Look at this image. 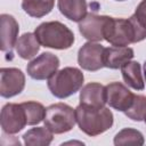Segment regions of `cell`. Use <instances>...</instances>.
<instances>
[{"label":"cell","mask_w":146,"mask_h":146,"mask_svg":"<svg viewBox=\"0 0 146 146\" xmlns=\"http://www.w3.org/2000/svg\"><path fill=\"white\" fill-rule=\"evenodd\" d=\"M76 123L81 131L88 136H98L113 124V113L107 107H89L80 104L75 108Z\"/></svg>","instance_id":"6da1fadb"},{"label":"cell","mask_w":146,"mask_h":146,"mask_svg":"<svg viewBox=\"0 0 146 146\" xmlns=\"http://www.w3.org/2000/svg\"><path fill=\"white\" fill-rule=\"evenodd\" d=\"M39 43L46 48L52 49H68L74 42L73 32L60 22H44L40 24L35 31Z\"/></svg>","instance_id":"7a4b0ae2"},{"label":"cell","mask_w":146,"mask_h":146,"mask_svg":"<svg viewBox=\"0 0 146 146\" xmlns=\"http://www.w3.org/2000/svg\"><path fill=\"white\" fill-rule=\"evenodd\" d=\"M84 81L83 73L75 67H64L48 80L50 92L57 98H66L80 90Z\"/></svg>","instance_id":"3957f363"},{"label":"cell","mask_w":146,"mask_h":146,"mask_svg":"<svg viewBox=\"0 0 146 146\" xmlns=\"http://www.w3.org/2000/svg\"><path fill=\"white\" fill-rule=\"evenodd\" d=\"M44 127H47L52 133H64L70 131L75 122V110L64 103H57L46 108V115L43 119Z\"/></svg>","instance_id":"277c9868"},{"label":"cell","mask_w":146,"mask_h":146,"mask_svg":"<svg viewBox=\"0 0 146 146\" xmlns=\"http://www.w3.org/2000/svg\"><path fill=\"white\" fill-rule=\"evenodd\" d=\"M104 40L115 47H127L135 42V29L129 19L110 17L104 30Z\"/></svg>","instance_id":"5b68a950"},{"label":"cell","mask_w":146,"mask_h":146,"mask_svg":"<svg viewBox=\"0 0 146 146\" xmlns=\"http://www.w3.org/2000/svg\"><path fill=\"white\" fill-rule=\"evenodd\" d=\"M59 67V59L51 52H42L40 56L31 60L26 71L27 74L34 80H46L51 78Z\"/></svg>","instance_id":"8992f818"},{"label":"cell","mask_w":146,"mask_h":146,"mask_svg":"<svg viewBox=\"0 0 146 146\" xmlns=\"http://www.w3.org/2000/svg\"><path fill=\"white\" fill-rule=\"evenodd\" d=\"M1 128L6 133H17L26 124V115L22 104H6L0 115Z\"/></svg>","instance_id":"52a82bcc"},{"label":"cell","mask_w":146,"mask_h":146,"mask_svg":"<svg viewBox=\"0 0 146 146\" xmlns=\"http://www.w3.org/2000/svg\"><path fill=\"white\" fill-rule=\"evenodd\" d=\"M25 87L24 73L15 67H2L0 70V95L5 98L14 97L23 91Z\"/></svg>","instance_id":"ba28073f"},{"label":"cell","mask_w":146,"mask_h":146,"mask_svg":"<svg viewBox=\"0 0 146 146\" xmlns=\"http://www.w3.org/2000/svg\"><path fill=\"white\" fill-rule=\"evenodd\" d=\"M104 51L105 48L92 41L84 43L78 52L79 65L87 71H98L104 66Z\"/></svg>","instance_id":"9c48e42d"},{"label":"cell","mask_w":146,"mask_h":146,"mask_svg":"<svg viewBox=\"0 0 146 146\" xmlns=\"http://www.w3.org/2000/svg\"><path fill=\"white\" fill-rule=\"evenodd\" d=\"M107 104L120 112H125L133 103L135 95L121 82H112L105 87Z\"/></svg>","instance_id":"30bf717a"},{"label":"cell","mask_w":146,"mask_h":146,"mask_svg":"<svg viewBox=\"0 0 146 146\" xmlns=\"http://www.w3.org/2000/svg\"><path fill=\"white\" fill-rule=\"evenodd\" d=\"M108 18L110 16L87 14L79 22V31L89 41H102L104 40V30Z\"/></svg>","instance_id":"8fae6325"},{"label":"cell","mask_w":146,"mask_h":146,"mask_svg":"<svg viewBox=\"0 0 146 146\" xmlns=\"http://www.w3.org/2000/svg\"><path fill=\"white\" fill-rule=\"evenodd\" d=\"M18 31V23L11 15L2 14L0 16V35L2 51L11 54V49L17 42Z\"/></svg>","instance_id":"7c38bea8"},{"label":"cell","mask_w":146,"mask_h":146,"mask_svg":"<svg viewBox=\"0 0 146 146\" xmlns=\"http://www.w3.org/2000/svg\"><path fill=\"white\" fill-rule=\"evenodd\" d=\"M106 103V89L100 83H88L80 91V104L82 105L100 108L104 107Z\"/></svg>","instance_id":"4fadbf2b"},{"label":"cell","mask_w":146,"mask_h":146,"mask_svg":"<svg viewBox=\"0 0 146 146\" xmlns=\"http://www.w3.org/2000/svg\"><path fill=\"white\" fill-rule=\"evenodd\" d=\"M133 49L129 47H110L104 51V66L108 68H121L133 58Z\"/></svg>","instance_id":"5bb4252c"},{"label":"cell","mask_w":146,"mask_h":146,"mask_svg":"<svg viewBox=\"0 0 146 146\" xmlns=\"http://www.w3.org/2000/svg\"><path fill=\"white\" fill-rule=\"evenodd\" d=\"M58 9L66 18L73 22H80L87 15L86 0H58Z\"/></svg>","instance_id":"9a60e30c"},{"label":"cell","mask_w":146,"mask_h":146,"mask_svg":"<svg viewBox=\"0 0 146 146\" xmlns=\"http://www.w3.org/2000/svg\"><path fill=\"white\" fill-rule=\"evenodd\" d=\"M15 49L21 58L31 59L38 54L40 49V43L34 33H24L17 39Z\"/></svg>","instance_id":"2e32d148"},{"label":"cell","mask_w":146,"mask_h":146,"mask_svg":"<svg viewBox=\"0 0 146 146\" xmlns=\"http://www.w3.org/2000/svg\"><path fill=\"white\" fill-rule=\"evenodd\" d=\"M122 78L124 82L136 90H143L145 88V83L141 76L140 64L138 62H128L121 67Z\"/></svg>","instance_id":"e0dca14e"},{"label":"cell","mask_w":146,"mask_h":146,"mask_svg":"<svg viewBox=\"0 0 146 146\" xmlns=\"http://www.w3.org/2000/svg\"><path fill=\"white\" fill-rule=\"evenodd\" d=\"M52 132L47 127L32 128L23 135L24 144L27 146H47L52 141Z\"/></svg>","instance_id":"ac0fdd59"},{"label":"cell","mask_w":146,"mask_h":146,"mask_svg":"<svg viewBox=\"0 0 146 146\" xmlns=\"http://www.w3.org/2000/svg\"><path fill=\"white\" fill-rule=\"evenodd\" d=\"M128 19L135 29V42L146 39V0L137 6L135 14Z\"/></svg>","instance_id":"d6986e66"},{"label":"cell","mask_w":146,"mask_h":146,"mask_svg":"<svg viewBox=\"0 0 146 146\" xmlns=\"http://www.w3.org/2000/svg\"><path fill=\"white\" fill-rule=\"evenodd\" d=\"M55 5V0H23L22 8L31 17H43L49 14Z\"/></svg>","instance_id":"ffe728a7"},{"label":"cell","mask_w":146,"mask_h":146,"mask_svg":"<svg viewBox=\"0 0 146 146\" xmlns=\"http://www.w3.org/2000/svg\"><path fill=\"white\" fill-rule=\"evenodd\" d=\"M114 145H116V146H119V145L141 146V145H144V137L140 131L132 129V128H125L115 135Z\"/></svg>","instance_id":"44dd1931"},{"label":"cell","mask_w":146,"mask_h":146,"mask_svg":"<svg viewBox=\"0 0 146 146\" xmlns=\"http://www.w3.org/2000/svg\"><path fill=\"white\" fill-rule=\"evenodd\" d=\"M22 106L25 111L26 121L29 125H34L43 121L46 115V108L42 104L38 102H25L22 103Z\"/></svg>","instance_id":"7402d4cb"},{"label":"cell","mask_w":146,"mask_h":146,"mask_svg":"<svg viewBox=\"0 0 146 146\" xmlns=\"http://www.w3.org/2000/svg\"><path fill=\"white\" fill-rule=\"evenodd\" d=\"M124 114L133 121H143L146 117V97L141 95H135L133 103Z\"/></svg>","instance_id":"603a6c76"},{"label":"cell","mask_w":146,"mask_h":146,"mask_svg":"<svg viewBox=\"0 0 146 146\" xmlns=\"http://www.w3.org/2000/svg\"><path fill=\"white\" fill-rule=\"evenodd\" d=\"M144 75H145V79H146V62L144 64Z\"/></svg>","instance_id":"cb8c5ba5"},{"label":"cell","mask_w":146,"mask_h":146,"mask_svg":"<svg viewBox=\"0 0 146 146\" xmlns=\"http://www.w3.org/2000/svg\"><path fill=\"white\" fill-rule=\"evenodd\" d=\"M116 1H124V0H116Z\"/></svg>","instance_id":"d4e9b609"},{"label":"cell","mask_w":146,"mask_h":146,"mask_svg":"<svg viewBox=\"0 0 146 146\" xmlns=\"http://www.w3.org/2000/svg\"><path fill=\"white\" fill-rule=\"evenodd\" d=\"M145 122H146V117H145Z\"/></svg>","instance_id":"484cf974"}]
</instances>
